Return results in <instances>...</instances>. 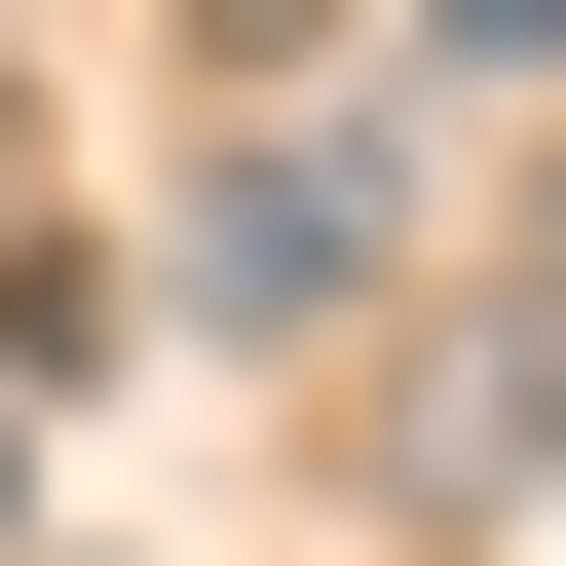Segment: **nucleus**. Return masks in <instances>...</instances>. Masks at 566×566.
<instances>
[{
    "label": "nucleus",
    "mask_w": 566,
    "mask_h": 566,
    "mask_svg": "<svg viewBox=\"0 0 566 566\" xmlns=\"http://www.w3.org/2000/svg\"><path fill=\"white\" fill-rule=\"evenodd\" d=\"M528 453H566V340H528V303H491V340H416V378H378V491H416V528H491V491H528Z\"/></svg>",
    "instance_id": "nucleus-2"
},
{
    "label": "nucleus",
    "mask_w": 566,
    "mask_h": 566,
    "mask_svg": "<svg viewBox=\"0 0 566 566\" xmlns=\"http://www.w3.org/2000/svg\"><path fill=\"white\" fill-rule=\"evenodd\" d=\"M0 528H39V416H0Z\"/></svg>",
    "instance_id": "nucleus-3"
},
{
    "label": "nucleus",
    "mask_w": 566,
    "mask_h": 566,
    "mask_svg": "<svg viewBox=\"0 0 566 566\" xmlns=\"http://www.w3.org/2000/svg\"><path fill=\"white\" fill-rule=\"evenodd\" d=\"M378 227H416V114L340 76L303 151H227V227H189V340H340V264H378Z\"/></svg>",
    "instance_id": "nucleus-1"
}]
</instances>
